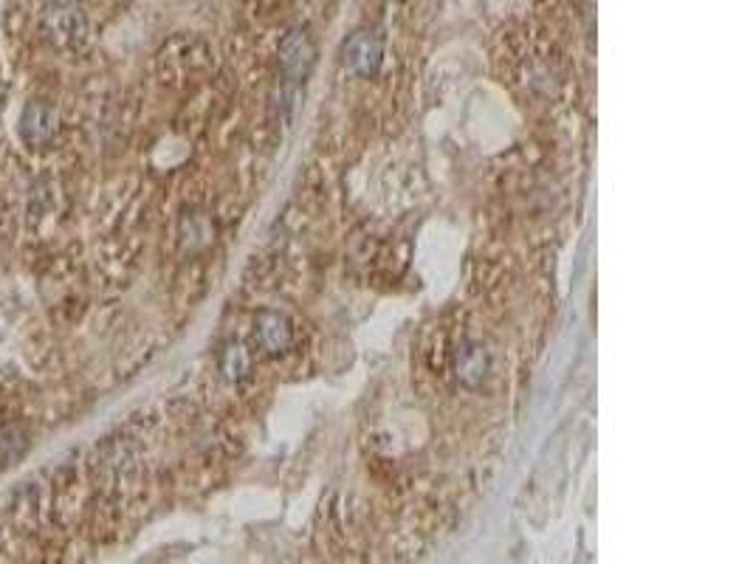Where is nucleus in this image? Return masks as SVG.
Masks as SVG:
<instances>
[{
	"instance_id": "obj_2",
	"label": "nucleus",
	"mask_w": 753,
	"mask_h": 564,
	"mask_svg": "<svg viewBox=\"0 0 753 564\" xmlns=\"http://www.w3.org/2000/svg\"><path fill=\"white\" fill-rule=\"evenodd\" d=\"M20 136L29 147H43L54 136V110L46 102H29L20 119Z\"/></svg>"
},
{
	"instance_id": "obj_4",
	"label": "nucleus",
	"mask_w": 753,
	"mask_h": 564,
	"mask_svg": "<svg viewBox=\"0 0 753 564\" xmlns=\"http://www.w3.org/2000/svg\"><path fill=\"white\" fill-rule=\"evenodd\" d=\"M26 435L17 429V426H9V429H3L0 432V463H6V466H12L17 463L23 452H26Z\"/></svg>"
},
{
	"instance_id": "obj_5",
	"label": "nucleus",
	"mask_w": 753,
	"mask_h": 564,
	"mask_svg": "<svg viewBox=\"0 0 753 564\" xmlns=\"http://www.w3.org/2000/svg\"><path fill=\"white\" fill-rule=\"evenodd\" d=\"M223 373H226V378H232V381H240V378L249 373V356H246L243 347H226V353H223Z\"/></svg>"
},
{
	"instance_id": "obj_1",
	"label": "nucleus",
	"mask_w": 753,
	"mask_h": 564,
	"mask_svg": "<svg viewBox=\"0 0 753 564\" xmlns=\"http://www.w3.org/2000/svg\"><path fill=\"white\" fill-rule=\"evenodd\" d=\"M43 26L54 43L68 48L85 43V34H88V23L77 0H46Z\"/></svg>"
},
{
	"instance_id": "obj_3",
	"label": "nucleus",
	"mask_w": 753,
	"mask_h": 564,
	"mask_svg": "<svg viewBox=\"0 0 753 564\" xmlns=\"http://www.w3.org/2000/svg\"><path fill=\"white\" fill-rule=\"evenodd\" d=\"M291 322L283 314H260L254 325V339L266 353H283L291 345Z\"/></svg>"
}]
</instances>
